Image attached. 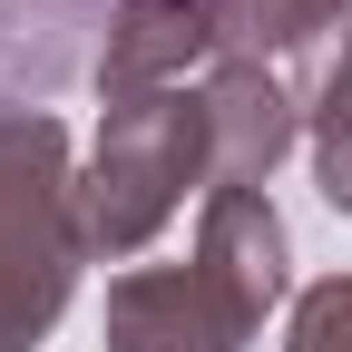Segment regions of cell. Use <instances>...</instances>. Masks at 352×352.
<instances>
[{"instance_id": "obj_1", "label": "cell", "mask_w": 352, "mask_h": 352, "mask_svg": "<svg viewBox=\"0 0 352 352\" xmlns=\"http://www.w3.org/2000/svg\"><path fill=\"white\" fill-rule=\"evenodd\" d=\"M88 264L69 127L50 108H0V352H39L59 333Z\"/></svg>"}, {"instance_id": "obj_2", "label": "cell", "mask_w": 352, "mask_h": 352, "mask_svg": "<svg viewBox=\"0 0 352 352\" xmlns=\"http://www.w3.org/2000/svg\"><path fill=\"white\" fill-rule=\"evenodd\" d=\"M196 186L215 196V147H206V98H196V88H157V98L108 108L98 118V147H88V176H78L88 254L157 245V226Z\"/></svg>"}, {"instance_id": "obj_3", "label": "cell", "mask_w": 352, "mask_h": 352, "mask_svg": "<svg viewBox=\"0 0 352 352\" xmlns=\"http://www.w3.org/2000/svg\"><path fill=\"white\" fill-rule=\"evenodd\" d=\"M196 274H206V294L226 303L245 333H264V314H274L284 284H294V245H284V215H274L264 186H215L206 196V215H196Z\"/></svg>"}, {"instance_id": "obj_4", "label": "cell", "mask_w": 352, "mask_h": 352, "mask_svg": "<svg viewBox=\"0 0 352 352\" xmlns=\"http://www.w3.org/2000/svg\"><path fill=\"white\" fill-rule=\"evenodd\" d=\"M206 98V147H215V186H264L294 147H303V108L284 69L264 59H215V78L196 88Z\"/></svg>"}, {"instance_id": "obj_5", "label": "cell", "mask_w": 352, "mask_h": 352, "mask_svg": "<svg viewBox=\"0 0 352 352\" xmlns=\"http://www.w3.org/2000/svg\"><path fill=\"white\" fill-rule=\"evenodd\" d=\"M108 352H254L196 264H138L108 284Z\"/></svg>"}, {"instance_id": "obj_6", "label": "cell", "mask_w": 352, "mask_h": 352, "mask_svg": "<svg viewBox=\"0 0 352 352\" xmlns=\"http://www.w3.org/2000/svg\"><path fill=\"white\" fill-rule=\"evenodd\" d=\"M196 59H215V10L206 0H108V39H98V98H157Z\"/></svg>"}, {"instance_id": "obj_7", "label": "cell", "mask_w": 352, "mask_h": 352, "mask_svg": "<svg viewBox=\"0 0 352 352\" xmlns=\"http://www.w3.org/2000/svg\"><path fill=\"white\" fill-rule=\"evenodd\" d=\"M206 10H215V59H294L352 20V0H206Z\"/></svg>"}, {"instance_id": "obj_8", "label": "cell", "mask_w": 352, "mask_h": 352, "mask_svg": "<svg viewBox=\"0 0 352 352\" xmlns=\"http://www.w3.org/2000/svg\"><path fill=\"white\" fill-rule=\"evenodd\" d=\"M284 88H294L303 127H333V118H352V20H342V30H323L314 50H294V59H284Z\"/></svg>"}, {"instance_id": "obj_9", "label": "cell", "mask_w": 352, "mask_h": 352, "mask_svg": "<svg viewBox=\"0 0 352 352\" xmlns=\"http://www.w3.org/2000/svg\"><path fill=\"white\" fill-rule=\"evenodd\" d=\"M284 352H352V274H323V284L294 294Z\"/></svg>"}, {"instance_id": "obj_10", "label": "cell", "mask_w": 352, "mask_h": 352, "mask_svg": "<svg viewBox=\"0 0 352 352\" xmlns=\"http://www.w3.org/2000/svg\"><path fill=\"white\" fill-rule=\"evenodd\" d=\"M314 186H323V206H333V215H352V118L314 127Z\"/></svg>"}]
</instances>
